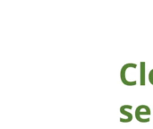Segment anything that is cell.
Masks as SVG:
<instances>
[{
  "label": "cell",
  "mask_w": 153,
  "mask_h": 129,
  "mask_svg": "<svg viewBox=\"0 0 153 129\" xmlns=\"http://www.w3.org/2000/svg\"><path fill=\"white\" fill-rule=\"evenodd\" d=\"M140 79H141V85L142 86L145 85V63L144 62H141V75H140Z\"/></svg>",
  "instance_id": "cell-4"
},
{
  "label": "cell",
  "mask_w": 153,
  "mask_h": 129,
  "mask_svg": "<svg viewBox=\"0 0 153 129\" xmlns=\"http://www.w3.org/2000/svg\"><path fill=\"white\" fill-rule=\"evenodd\" d=\"M151 115V109L146 106V105H140L136 108L135 110V118L139 122L142 123H147L150 121V118L145 119L143 118L144 116H149Z\"/></svg>",
  "instance_id": "cell-1"
},
{
  "label": "cell",
  "mask_w": 153,
  "mask_h": 129,
  "mask_svg": "<svg viewBox=\"0 0 153 129\" xmlns=\"http://www.w3.org/2000/svg\"><path fill=\"white\" fill-rule=\"evenodd\" d=\"M136 68V64H134V63H129V64H126L122 68H121V72H120V78H121V81L124 84L126 85H128V86H134L137 83L136 81H128V79L126 78V71L128 68Z\"/></svg>",
  "instance_id": "cell-2"
},
{
  "label": "cell",
  "mask_w": 153,
  "mask_h": 129,
  "mask_svg": "<svg viewBox=\"0 0 153 129\" xmlns=\"http://www.w3.org/2000/svg\"><path fill=\"white\" fill-rule=\"evenodd\" d=\"M149 81H150V83L153 85V69L151 70V72L149 74Z\"/></svg>",
  "instance_id": "cell-5"
},
{
  "label": "cell",
  "mask_w": 153,
  "mask_h": 129,
  "mask_svg": "<svg viewBox=\"0 0 153 129\" xmlns=\"http://www.w3.org/2000/svg\"><path fill=\"white\" fill-rule=\"evenodd\" d=\"M132 108L133 107L131 105H123V106L120 107V112H121V114H123V115L126 116V119H120V122L128 123V122H131L132 121V119H133L132 113L126 111L127 110H131Z\"/></svg>",
  "instance_id": "cell-3"
}]
</instances>
